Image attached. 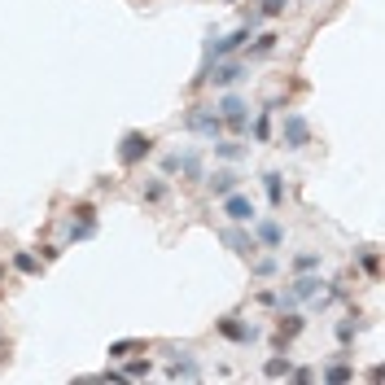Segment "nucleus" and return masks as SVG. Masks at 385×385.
<instances>
[{"label":"nucleus","mask_w":385,"mask_h":385,"mask_svg":"<svg viewBox=\"0 0 385 385\" xmlns=\"http://www.w3.org/2000/svg\"><path fill=\"white\" fill-rule=\"evenodd\" d=\"M184 127H189V132H197V136H206V140H219V136H223V118H219V110H211V106H193V110L184 114Z\"/></svg>","instance_id":"nucleus-1"},{"label":"nucleus","mask_w":385,"mask_h":385,"mask_svg":"<svg viewBox=\"0 0 385 385\" xmlns=\"http://www.w3.org/2000/svg\"><path fill=\"white\" fill-rule=\"evenodd\" d=\"M201 79H211V84H219V88H233V84L245 79V66L233 62V57H215V62H206V70L197 74V84H201Z\"/></svg>","instance_id":"nucleus-2"},{"label":"nucleus","mask_w":385,"mask_h":385,"mask_svg":"<svg viewBox=\"0 0 385 385\" xmlns=\"http://www.w3.org/2000/svg\"><path fill=\"white\" fill-rule=\"evenodd\" d=\"M149 153H153V136H149V132H127V136L118 140V162H123V167L145 162Z\"/></svg>","instance_id":"nucleus-3"},{"label":"nucleus","mask_w":385,"mask_h":385,"mask_svg":"<svg viewBox=\"0 0 385 385\" xmlns=\"http://www.w3.org/2000/svg\"><path fill=\"white\" fill-rule=\"evenodd\" d=\"M219 118H223V127H233V132H241V127L250 123V106H245V96H237V92H228V96H219Z\"/></svg>","instance_id":"nucleus-4"},{"label":"nucleus","mask_w":385,"mask_h":385,"mask_svg":"<svg viewBox=\"0 0 385 385\" xmlns=\"http://www.w3.org/2000/svg\"><path fill=\"white\" fill-rule=\"evenodd\" d=\"M280 140H285V149H302V145H311V123H306L302 114H285Z\"/></svg>","instance_id":"nucleus-5"},{"label":"nucleus","mask_w":385,"mask_h":385,"mask_svg":"<svg viewBox=\"0 0 385 385\" xmlns=\"http://www.w3.org/2000/svg\"><path fill=\"white\" fill-rule=\"evenodd\" d=\"M320 294V276H311V272H302L294 285H289V294L285 298H276L280 306H298V302H306V298H316Z\"/></svg>","instance_id":"nucleus-6"},{"label":"nucleus","mask_w":385,"mask_h":385,"mask_svg":"<svg viewBox=\"0 0 385 385\" xmlns=\"http://www.w3.org/2000/svg\"><path fill=\"white\" fill-rule=\"evenodd\" d=\"M223 215L233 219V223H250V219H254V201L233 189V193H223Z\"/></svg>","instance_id":"nucleus-7"},{"label":"nucleus","mask_w":385,"mask_h":385,"mask_svg":"<svg viewBox=\"0 0 385 385\" xmlns=\"http://www.w3.org/2000/svg\"><path fill=\"white\" fill-rule=\"evenodd\" d=\"M215 328L223 333L228 342H237V346H250L254 337H259V328H254V324H241V320H233V316H228V320H219Z\"/></svg>","instance_id":"nucleus-8"},{"label":"nucleus","mask_w":385,"mask_h":385,"mask_svg":"<svg viewBox=\"0 0 385 385\" xmlns=\"http://www.w3.org/2000/svg\"><path fill=\"white\" fill-rule=\"evenodd\" d=\"M162 167H167V171H184L189 179H206V175H201L197 153H167V158H162Z\"/></svg>","instance_id":"nucleus-9"},{"label":"nucleus","mask_w":385,"mask_h":385,"mask_svg":"<svg viewBox=\"0 0 385 385\" xmlns=\"http://www.w3.org/2000/svg\"><path fill=\"white\" fill-rule=\"evenodd\" d=\"M250 31H254V27H241V31H233V35H219V40L211 44V62H215V57H228V53H237V48L250 40Z\"/></svg>","instance_id":"nucleus-10"},{"label":"nucleus","mask_w":385,"mask_h":385,"mask_svg":"<svg viewBox=\"0 0 385 385\" xmlns=\"http://www.w3.org/2000/svg\"><path fill=\"white\" fill-rule=\"evenodd\" d=\"M219 241H223L228 250H233V254H254V237H245L241 228H223Z\"/></svg>","instance_id":"nucleus-11"},{"label":"nucleus","mask_w":385,"mask_h":385,"mask_svg":"<svg viewBox=\"0 0 385 385\" xmlns=\"http://www.w3.org/2000/svg\"><path fill=\"white\" fill-rule=\"evenodd\" d=\"M298 333H302V316H285V320H280V328H276V350H285L294 337H298Z\"/></svg>","instance_id":"nucleus-12"},{"label":"nucleus","mask_w":385,"mask_h":385,"mask_svg":"<svg viewBox=\"0 0 385 385\" xmlns=\"http://www.w3.org/2000/svg\"><path fill=\"white\" fill-rule=\"evenodd\" d=\"M320 381H324V385H350V381H355V368H350V364H328V368L320 372Z\"/></svg>","instance_id":"nucleus-13"},{"label":"nucleus","mask_w":385,"mask_h":385,"mask_svg":"<svg viewBox=\"0 0 385 385\" xmlns=\"http://www.w3.org/2000/svg\"><path fill=\"white\" fill-rule=\"evenodd\" d=\"M197 372H201V368H197V359H175V364L167 368L171 381H197Z\"/></svg>","instance_id":"nucleus-14"},{"label":"nucleus","mask_w":385,"mask_h":385,"mask_svg":"<svg viewBox=\"0 0 385 385\" xmlns=\"http://www.w3.org/2000/svg\"><path fill=\"white\" fill-rule=\"evenodd\" d=\"M254 237H259V241H263L267 250H276L280 241H285V233H280V223H276V219H263V223H259V233H254Z\"/></svg>","instance_id":"nucleus-15"},{"label":"nucleus","mask_w":385,"mask_h":385,"mask_svg":"<svg viewBox=\"0 0 385 385\" xmlns=\"http://www.w3.org/2000/svg\"><path fill=\"white\" fill-rule=\"evenodd\" d=\"M245 145L241 140H215V158H223V162H237V158H245Z\"/></svg>","instance_id":"nucleus-16"},{"label":"nucleus","mask_w":385,"mask_h":385,"mask_svg":"<svg viewBox=\"0 0 385 385\" xmlns=\"http://www.w3.org/2000/svg\"><path fill=\"white\" fill-rule=\"evenodd\" d=\"M237 184H241V179H237V171H215V175H211V193H215V197L233 193Z\"/></svg>","instance_id":"nucleus-17"},{"label":"nucleus","mask_w":385,"mask_h":385,"mask_svg":"<svg viewBox=\"0 0 385 385\" xmlns=\"http://www.w3.org/2000/svg\"><path fill=\"white\" fill-rule=\"evenodd\" d=\"M263 189H267V201H272L276 211L285 206V184H280V175H276V171H267V175H263Z\"/></svg>","instance_id":"nucleus-18"},{"label":"nucleus","mask_w":385,"mask_h":385,"mask_svg":"<svg viewBox=\"0 0 385 385\" xmlns=\"http://www.w3.org/2000/svg\"><path fill=\"white\" fill-rule=\"evenodd\" d=\"M289 368H294V364H289V355H285V350H280V355H272V359H267V364H263V376L280 381V376H289Z\"/></svg>","instance_id":"nucleus-19"},{"label":"nucleus","mask_w":385,"mask_h":385,"mask_svg":"<svg viewBox=\"0 0 385 385\" xmlns=\"http://www.w3.org/2000/svg\"><path fill=\"white\" fill-rule=\"evenodd\" d=\"M13 267H18L22 276H40V259H35L31 250H18V254H13Z\"/></svg>","instance_id":"nucleus-20"},{"label":"nucleus","mask_w":385,"mask_h":385,"mask_svg":"<svg viewBox=\"0 0 385 385\" xmlns=\"http://www.w3.org/2000/svg\"><path fill=\"white\" fill-rule=\"evenodd\" d=\"M96 237V219H70V241H88Z\"/></svg>","instance_id":"nucleus-21"},{"label":"nucleus","mask_w":385,"mask_h":385,"mask_svg":"<svg viewBox=\"0 0 385 385\" xmlns=\"http://www.w3.org/2000/svg\"><path fill=\"white\" fill-rule=\"evenodd\" d=\"M149 372H153V364H149V359H132V364L123 368V376H127V381H145Z\"/></svg>","instance_id":"nucleus-22"},{"label":"nucleus","mask_w":385,"mask_h":385,"mask_svg":"<svg viewBox=\"0 0 385 385\" xmlns=\"http://www.w3.org/2000/svg\"><path fill=\"white\" fill-rule=\"evenodd\" d=\"M145 350V342H114L110 346V359H132V355H140Z\"/></svg>","instance_id":"nucleus-23"},{"label":"nucleus","mask_w":385,"mask_h":385,"mask_svg":"<svg viewBox=\"0 0 385 385\" xmlns=\"http://www.w3.org/2000/svg\"><path fill=\"white\" fill-rule=\"evenodd\" d=\"M272 48H276V35H259V40L250 44V57H267Z\"/></svg>","instance_id":"nucleus-24"},{"label":"nucleus","mask_w":385,"mask_h":385,"mask_svg":"<svg viewBox=\"0 0 385 385\" xmlns=\"http://www.w3.org/2000/svg\"><path fill=\"white\" fill-rule=\"evenodd\" d=\"M359 267H364L368 276H381V259H376V250H364V254H359Z\"/></svg>","instance_id":"nucleus-25"},{"label":"nucleus","mask_w":385,"mask_h":385,"mask_svg":"<svg viewBox=\"0 0 385 385\" xmlns=\"http://www.w3.org/2000/svg\"><path fill=\"white\" fill-rule=\"evenodd\" d=\"M294 267H298V272H316V267H320V254H298Z\"/></svg>","instance_id":"nucleus-26"},{"label":"nucleus","mask_w":385,"mask_h":385,"mask_svg":"<svg viewBox=\"0 0 385 385\" xmlns=\"http://www.w3.org/2000/svg\"><path fill=\"white\" fill-rule=\"evenodd\" d=\"M267 114H272V110H263V118L254 123V140H267V136H272V123H267Z\"/></svg>","instance_id":"nucleus-27"},{"label":"nucleus","mask_w":385,"mask_h":385,"mask_svg":"<svg viewBox=\"0 0 385 385\" xmlns=\"http://www.w3.org/2000/svg\"><path fill=\"white\" fill-rule=\"evenodd\" d=\"M259 13H263V18H280V13H285V0H263Z\"/></svg>","instance_id":"nucleus-28"},{"label":"nucleus","mask_w":385,"mask_h":385,"mask_svg":"<svg viewBox=\"0 0 385 385\" xmlns=\"http://www.w3.org/2000/svg\"><path fill=\"white\" fill-rule=\"evenodd\" d=\"M167 197V184H162V179H153V184L145 189V201H162Z\"/></svg>","instance_id":"nucleus-29"},{"label":"nucleus","mask_w":385,"mask_h":385,"mask_svg":"<svg viewBox=\"0 0 385 385\" xmlns=\"http://www.w3.org/2000/svg\"><path fill=\"white\" fill-rule=\"evenodd\" d=\"M289 376H294L298 385H311V381H316V368H289Z\"/></svg>","instance_id":"nucleus-30"},{"label":"nucleus","mask_w":385,"mask_h":385,"mask_svg":"<svg viewBox=\"0 0 385 385\" xmlns=\"http://www.w3.org/2000/svg\"><path fill=\"white\" fill-rule=\"evenodd\" d=\"M74 219H96V211H92V201H79V206H74Z\"/></svg>","instance_id":"nucleus-31"},{"label":"nucleus","mask_w":385,"mask_h":385,"mask_svg":"<svg viewBox=\"0 0 385 385\" xmlns=\"http://www.w3.org/2000/svg\"><path fill=\"white\" fill-rule=\"evenodd\" d=\"M355 333H359V320H355V324H337V337H342V342H350Z\"/></svg>","instance_id":"nucleus-32"},{"label":"nucleus","mask_w":385,"mask_h":385,"mask_svg":"<svg viewBox=\"0 0 385 385\" xmlns=\"http://www.w3.org/2000/svg\"><path fill=\"white\" fill-rule=\"evenodd\" d=\"M5 359H9V342H5V337H0V364H5Z\"/></svg>","instance_id":"nucleus-33"},{"label":"nucleus","mask_w":385,"mask_h":385,"mask_svg":"<svg viewBox=\"0 0 385 385\" xmlns=\"http://www.w3.org/2000/svg\"><path fill=\"white\" fill-rule=\"evenodd\" d=\"M0 294H5V267H0Z\"/></svg>","instance_id":"nucleus-34"}]
</instances>
